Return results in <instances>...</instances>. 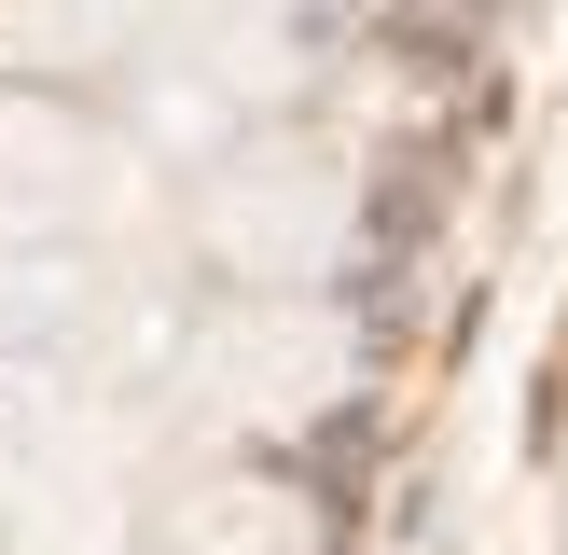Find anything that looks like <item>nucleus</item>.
<instances>
[{
  "label": "nucleus",
  "mask_w": 568,
  "mask_h": 555,
  "mask_svg": "<svg viewBox=\"0 0 568 555\" xmlns=\"http://www.w3.org/2000/svg\"><path fill=\"white\" fill-rule=\"evenodd\" d=\"M83 320V278L55 250H0V347H42V333Z\"/></svg>",
  "instance_id": "6"
},
{
  "label": "nucleus",
  "mask_w": 568,
  "mask_h": 555,
  "mask_svg": "<svg viewBox=\"0 0 568 555\" xmlns=\"http://www.w3.org/2000/svg\"><path fill=\"white\" fill-rule=\"evenodd\" d=\"M14 500H28V472H14V431H0V527H14Z\"/></svg>",
  "instance_id": "7"
},
{
  "label": "nucleus",
  "mask_w": 568,
  "mask_h": 555,
  "mask_svg": "<svg viewBox=\"0 0 568 555\" xmlns=\"http://www.w3.org/2000/svg\"><path fill=\"white\" fill-rule=\"evenodd\" d=\"M139 555H320V527L264 472H194L181 500H153V542Z\"/></svg>",
  "instance_id": "4"
},
{
  "label": "nucleus",
  "mask_w": 568,
  "mask_h": 555,
  "mask_svg": "<svg viewBox=\"0 0 568 555\" xmlns=\"http://www.w3.org/2000/svg\"><path fill=\"white\" fill-rule=\"evenodd\" d=\"M333 389H361V333L305 292H250L194 347V403L222 431H305V416H333Z\"/></svg>",
  "instance_id": "1"
},
{
  "label": "nucleus",
  "mask_w": 568,
  "mask_h": 555,
  "mask_svg": "<svg viewBox=\"0 0 568 555\" xmlns=\"http://www.w3.org/2000/svg\"><path fill=\"white\" fill-rule=\"evenodd\" d=\"M98 209H125L111 153L70 125V111L0 98V250H55V236H83Z\"/></svg>",
  "instance_id": "3"
},
{
  "label": "nucleus",
  "mask_w": 568,
  "mask_h": 555,
  "mask_svg": "<svg viewBox=\"0 0 568 555\" xmlns=\"http://www.w3.org/2000/svg\"><path fill=\"white\" fill-rule=\"evenodd\" d=\"M347 167L305 153V139H250L236 167L209 181V250L250 278V292H305V278H333V250H347Z\"/></svg>",
  "instance_id": "2"
},
{
  "label": "nucleus",
  "mask_w": 568,
  "mask_h": 555,
  "mask_svg": "<svg viewBox=\"0 0 568 555\" xmlns=\"http://www.w3.org/2000/svg\"><path fill=\"white\" fill-rule=\"evenodd\" d=\"M181 0H0V56L14 70H98V56L153 42Z\"/></svg>",
  "instance_id": "5"
}]
</instances>
